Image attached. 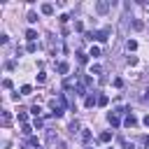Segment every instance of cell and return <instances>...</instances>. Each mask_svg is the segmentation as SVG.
I'll use <instances>...</instances> for the list:
<instances>
[{"instance_id":"cell-1","label":"cell","mask_w":149,"mask_h":149,"mask_svg":"<svg viewBox=\"0 0 149 149\" xmlns=\"http://www.w3.org/2000/svg\"><path fill=\"white\" fill-rule=\"evenodd\" d=\"M26 37H28L30 42H35V40H37V30H33V28H28V30H26Z\"/></svg>"},{"instance_id":"cell-7","label":"cell","mask_w":149,"mask_h":149,"mask_svg":"<svg viewBox=\"0 0 149 149\" xmlns=\"http://www.w3.org/2000/svg\"><path fill=\"white\" fill-rule=\"evenodd\" d=\"M109 140H112V133H109V130L100 133V142H109Z\"/></svg>"},{"instance_id":"cell-18","label":"cell","mask_w":149,"mask_h":149,"mask_svg":"<svg viewBox=\"0 0 149 149\" xmlns=\"http://www.w3.org/2000/svg\"><path fill=\"white\" fill-rule=\"evenodd\" d=\"M77 61H79V63H81V65H84V63H86V61H88V58H86V54H79V56H77Z\"/></svg>"},{"instance_id":"cell-22","label":"cell","mask_w":149,"mask_h":149,"mask_svg":"<svg viewBox=\"0 0 149 149\" xmlns=\"http://www.w3.org/2000/svg\"><path fill=\"white\" fill-rule=\"evenodd\" d=\"M88 137H91V133H88V130H84V133H81V140H84V142H88Z\"/></svg>"},{"instance_id":"cell-5","label":"cell","mask_w":149,"mask_h":149,"mask_svg":"<svg viewBox=\"0 0 149 149\" xmlns=\"http://www.w3.org/2000/svg\"><path fill=\"white\" fill-rule=\"evenodd\" d=\"M107 119H109V123H112V126H119V123H121V121H119V114H116V112H114V114H109Z\"/></svg>"},{"instance_id":"cell-4","label":"cell","mask_w":149,"mask_h":149,"mask_svg":"<svg viewBox=\"0 0 149 149\" xmlns=\"http://www.w3.org/2000/svg\"><path fill=\"white\" fill-rule=\"evenodd\" d=\"M58 72H61V74H68V72H70V65H68V63H58Z\"/></svg>"},{"instance_id":"cell-12","label":"cell","mask_w":149,"mask_h":149,"mask_svg":"<svg viewBox=\"0 0 149 149\" xmlns=\"http://www.w3.org/2000/svg\"><path fill=\"white\" fill-rule=\"evenodd\" d=\"M26 49H28L30 54H35V51H37V44H35V42H28V47H26Z\"/></svg>"},{"instance_id":"cell-25","label":"cell","mask_w":149,"mask_h":149,"mask_svg":"<svg viewBox=\"0 0 149 149\" xmlns=\"http://www.w3.org/2000/svg\"><path fill=\"white\" fill-rule=\"evenodd\" d=\"M126 149H135V147H133V144H126Z\"/></svg>"},{"instance_id":"cell-24","label":"cell","mask_w":149,"mask_h":149,"mask_svg":"<svg viewBox=\"0 0 149 149\" xmlns=\"http://www.w3.org/2000/svg\"><path fill=\"white\" fill-rule=\"evenodd\" d=\"M144 98H147V100H149V88H147V91H144Z\"/></svg>"},{"instance_id":"cell-9","label":"cell","mask_w":149,"mask_h":149,"mask_svg":"<svg viewBox=\"0 0 149 149\" xmlns=\"http://www.w3.org/2000/svg\"><path fill=\"white\" fill-rule=\"evenodd\" d=\"M126 47H128V51H135V49H137V42H135V40H128Z\"/></svg>"},{"instance_id":"cell-19","label":"cell","mask_w":149,"mask_h":149,"mask_svg":"<svg viewBox=\"0 0 149 149\" xmlns=\"http://www.w3.org/2000/svg\"><path fill=\"white\" fill-rule=\"evenodd\" d=\"M30 91H33V86H21V93H23V95H28Z\"/></svg>"},{"instance_id":"cell-15","label":"cell","mask_w":149,"mask_h":149,"mask_svg":"<svg viewBox=\"0 0 149 149\" xmlns=\"http://www.w3.org/2000/svg\"><path fill=\"white\" fill-rule=\"evenodd\" d=\"M100 70H102L100 65H91V74H100Z\"/></svg>"},{"instance_id":"cell-10","label":"cell","mask_w":149,"mask_h":149,"mask_svg":"<svg viewBox=\"0 0 149 149\" xmlns=\"http://www.w3.org/2000/svg\"><path fill=\"white\" fill-rule=\"evenodd\" d=\"M30 112H33L35 116H40V114H42V107H40V105H33V107H30Z\"/></svg>"},{"instance_id":"cell-13","label":"cell","mask_w":149,"mask_h":149,"mask_svg":"<svg viewBox=\"0 0 149 149\" xmlns=\"http://www.w3.org/2000/svg\"><path fill=\"white\" fill-rule=\"evenodd\" d=\"M98 105L105 107V105H107V95H98Z\"/></svg>"},{"instance_id":"cell-8","label":"cell","mask_w":149,"mask_h":149,"mask_svg":"<svg viewBox=\"0 0 149 149\" xmlns=\"http://www.w3.org/2000/svg\"><path fill=\"white\" fill-rule=\"evenodd\" d=\"M42 14H54V5H42Z\"/></svg>"},{"instance_id":"cell-21","label":"cell","mask_w":149,"mask_h":149,"mask_svg":"<svg viewBox=\"0 0 149 149\" xmlns=\"http://www.w3.org/2000/svg\"><path fill=\"white\" fill-rule=\"evenodd\" d=\"M77 128H79V126H77V121H72V123H70V133H77Z\"/></svg>"},{"instance_id":"cell-3","label":"cell","mask_w":149,"mask_h":149,"mask_svg":"<svg viewBox=\"0 0 149 149\" xmlns=\"http://www.w3.org/2000/svg\"><path fill=\"white\" fill-rule=\"evenodd\" d=\"M107 35H109V30H100V33H95V40L105 42V40H107Z\"/></svg>"},{"instance_id":"cell-26","label":"cell","mask_w":149,"mask_h":149,"mask_svg":"<svg viewBox=\"0 0 149 149\" xmlns=\"http://www.w3.org/2000/svg\"><path fill=\"white\" fill-rule=\"evenodd\" d=\"M147 149H149V137H147Z\"/></svg>"},{"instance_id":"cell-14","label":"cell","mask_w":149,"mask_h":149,"mask_svg":"<svg viewBox=\"0 0 149 149\" xmlns=\"http://www.w3.org/2000/svg\"><path fill=\"white\" fill-rule=\"evenodd\" d=\"M107 7H109L107 2H98V12H107Z\"/></svg>"},{"instance_id":"cell-23","label":"cell","mask_w":149,"mask_h":149,"mask_svg":"<svg viewBox=\"0 0 149 149\" xmlns=\"http://www.w3.org/2000/svg\"><path fill=\"white\" fill-rule=\"evenodd\" d=\"M144 126H149V116H144Z\"/></svg>"},{"instance_id":"cell-11","label":"cell","mask_w":149,"mask_h":149,"mask_svg":"<svg viewBox=\"0 0 149 149\" xmlns=\"http://www.w3.org/2000/svg\"><path fill=\"white\" fill-rule=\"evenodd\" d=\"M9 121H12V116H9V112H2V123H5V126H9Z\"/></svg>"},{"instance_id":"cell-16","label":"cell","mask_w":149,"mask_h":149,"mask_svg":"<svg viewBox=\"0 0 149 149\" xmlns=\"http://www.w3.org/2000/svg\"><path fill=\"white\" fill-rule=\"evenodd\" d=\"M30 130H33V128H30L28 123H23V128H21V133H23V135H30Z\"/></svg>"},{"instance_id":"cell-2","label":"cell","mask_w":149,"mask_h":149,"mask_svg":"<svg viewBox=\"0 0 149 149\" xmlns=\"http://www.w3.org/2000/svg\"><path fill=\"white\" fill-rule=\"evenodd\" d=\"M123 123H126V126H128V128H133V126H135V123H137V119H135V116H133V114H128V116H126V121H123Z\"/></svg>"},{"instance_id":"cell-6","label":"cell","mask_w":149,"mask_h":149,"mask_svg":"<svg viewBox=\"0 0 149 149\" xmlns=\"http://www.w3.org/2000/svg\"><path fill=\"white\" fill-rule=\"evenodd\" d=\"M95 102H98V98H95V95H86V107H93Z\"/></svg>"},{"instance_id":"cell-17","label":"cell","mask_w":149,"mask_h":149,"mask_svg":"<svg viewBox=\"0 0 149 149\" xmlns=\"http://www.w3.org/2000/svg\"><path fill=\"white\" fill-rule=\"evenodd\" d=\"M28 21H30V23H35V21H37V14H35V12H30V14H28Z\"/></svg>"},{"instance_id":"cell-20","label":"cell","mask_w":149,"mask_h":149,"mask_svg":"<svg viewBox=\"0 0 149 149\" xmlns=\"http://www.w3.org/2000/svg\"><path fill=\"white\" fill-rule=\"evenodd\" d=\"M91 56H100V49L98 47H91Z\"/></svg>"}]
</instances>
